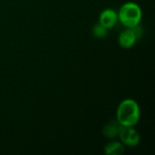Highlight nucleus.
<instances>
[{"mask_svg":"<svg viewBox=\"0 0 155 155\" xmlns=\"http://www.w3.org/2000/svg\"><path fill=\"white\" fill-rule=\"evenodd\" d=\"M141 116L139 104L134 99H124L116 111V120L122 126H135Z\"/></svg>","mask_w":155,"mask_h":155,"instance_id":"obj_1","label":"nucleus"},{"mask_svg":"<svg viewBox=\"0 0 155 155\" xmlns=\"http://www.w3.org/2000/svg\"><path fill=\"white\" fill-rule=\"evenodd\" d=\"M118 21L126 28H133L140 25L143 18V10L134 2H126L119 9Z\"/></svg>","mask_w":155,"mask_h":155,"instance_id":"obj_2","label":"nucleus"},{"mask_svg":"<svg viewBox=\"0 0 155 155\" xmlns=\"http://www.w3.org/2000/svg\"><path fill=\"white\" fill-rule=\"evenodd\" d=\"M118 136L123 144L130 147L137 146L141 141L139 133L132 126H122Z\"/></svg>","mask_w":155,"mask_h":155,"instance_id":"obj_3","label":"nucleus"},{"mask_svg":"<svg viewBox=\"0 0 155 155\" xmlns=\"http://www.w3.org/2000/svg\"><path fill=\"white\" fill-rule=\"evenodd\" d=\"M118 22L117 12L111 8L104 9L99 15V24L104 26L107 29L113 28Z\"/></svg>","mask_w":155,"mask_h":155,"instance_id":"obj_4","label":"nucleus"},{"mask_svg":"<svg viewBox=\"0 0 155 155\" xmlns=\"http://www.w3.org/2000/svg\"><path fill=\"white\" fill-rule=\"evenodd\" d=\"M137 41V37L132 28H126L118 35V44L122 48L130 49Z\"/></svg>","mask_w":155,"mask_h":155,"instance_id":"obj_5","label":"nucleus"},{"mask_svg":"<svg viewBox=\"0 0 155 155\" xmlns=\"http://www.w3.org/2000/svg\"><path fill=\"white\" fill-rule=\"evenodd\" d=\"M121 127H122V125L118 123L117 120L111 121L108 124H106L104 125V127L103 128V134L106 138L114 139L119 135Z\"/></svg>","mask_w":155,"mask_h":155,"instance_id":"obj_6","label":"nucleus"},{"mask_svg":"<svg viewBox=\"0 0 155 155\" xmlns=\"http://www.w3.org/2000/svg\"><path fill=\"white\" fill-rule=\"evenodd\" d=\"M124 152V147L120 142H110L104 146V153L106 155H121Z\"/></svg>","mask_w":155,"mask_h":155,"instance_id":"obj_7","label":"nucleus"},{"mask_svg":"<svg viewBox=\"0 0 155 155\" xmlns=\"http://www.w3.org/2000/svg\"><path fill=\"white\" fill-rule=\"evenodd\" d=\"M92 33H93L94 36L96 37V38H104V37H105L107 35L108 29L98 23V24H95L94 25Z\"/></svg>","mask_w":155,"mask_h":155,"instance_id":"obj_8","label":"nucleus"}]
</instances>
